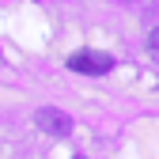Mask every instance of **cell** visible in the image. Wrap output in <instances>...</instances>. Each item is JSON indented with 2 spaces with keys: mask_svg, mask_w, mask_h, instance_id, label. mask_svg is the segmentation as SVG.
Returning a JSON list of instances; mask_svg holds the SVG:
<instances>
[{
  "mask_svg": "<svg viewBox=\"0 0 159 159\" xmlns=\"http://www.w3.org/2000/svg\"><path fill=\"white\" fill-rule=\"evenodd\" d=\"M34 121H38L42 133H53V136H68V133H72V117H68L65 110H38Z\"/></svg>",
  "mask_w": 159,
  "mask_h": 159,
  "instance_id": "2",
  "label": "cell"
},
{
  "mask_svg": "<svg viewBox=\"0 0 159 159\" xmlns=\"http://www.w3.org/2000/svg\"><path fill=\"white\" fill-rule=\"evenodd\" d=\"M68 68L72 72H84V76H102L114 68V57L102 53V49H76L68 57Z\"/></svg>",
  "mask_w": 159,
  "mask_h": 159,
  "instance_id": "1",
  "label": "cell"
},
{
  "mask_svg": "<svg viewBox=\"0 0 159 159\" xmlns=\"http://www.w3.org/2000/svg\"><path fill=\"white\" fill-rule=\"evenodd\" d=\"M76 159H87V155H76Z\"/></svg>",
  "mask_w": 159,
  "mask_h": 159,
  "instance_id": "4",
  "label": "cell"
},
{
  "mask_svg": "<svg viewBox=\"0 0 159 159\" xmlns=\"http://www.w3.org/2000/svg\"><path fill=\"white\" fill-rule=\"evenodd\" d=\"M152 53L159 57V27H155V34H152Z\"/></svg>",
  "mask_w": 159,
  "mask_h": 159,
  "instance_id": "3",
  "label": "cell"
}]
</instances>
